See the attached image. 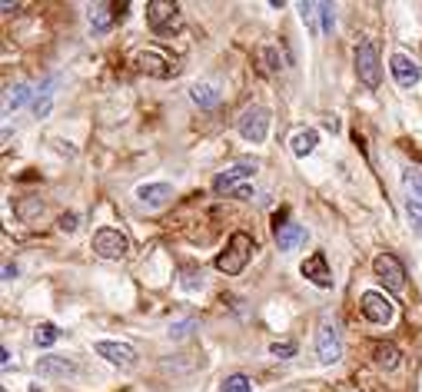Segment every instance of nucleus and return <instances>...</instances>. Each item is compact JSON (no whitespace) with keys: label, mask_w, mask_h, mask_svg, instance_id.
I'll list each match as a JSON object with an SVG mask.
<instances>
[{"label":"nucleus","mask_w":422,"mask_h":392,"mask_svg":"<svg viewBox=\"0 0 422 392\" xmlns=\"http://www.w3.org/2000/svg\"><path fill=\"white\" fill-rule=\"evenodd\" d=\"M249 253H253V236H249V233H233L226 249L217 256V270L226 273V276L243 273V266L249 263Z\"/></svg>","instance_id":"1"},{"label":"nucleus","mask_w":422,"mask_h":392,"mask_svg":"<svg viewBox=\"0 0 422 392\" xmlns=\"http://www.w3.org/2000/svg\"><path fill=\"white\" fill-rule=\"evenodd\" d=\"M356 77L366 83L369 90H376L382 83V64H379V43L363 41L356 47Z\"/></svg>","instance_id":"2"},{"label":"nucleus","mask_w":422,"mask_h":392,"mask_svg":"<svg viewBox=\"0 0 422 392\" xmlns=\"http://www.w3.org/2000/svg\"><path fill=\"white\" fill-rule=\"evenodd\" d=\"M236 130L243 140L249 143H263L266 133H270V110L266 107H246L240 117H236Z\"/></svg>","instance_id":"3"},{"label":"nucleus","mask_w":422,"mask_h":392,"mask_svg":"<svg viewBox=\"0 0 422 392\" xmlns=\"http://www.w3.org/2000/svg\"><path fill=\"white\" fill-rule=\"evenodd\" d=\"M94 253H100L103 259H123L130 253V240L113 226H100L94 233Z\"/></svg>","instance_id":"4"},{"label":"nucleus","mask_w":422,"mask_h":392,"mask_svg":"<svg viewBox=\"0 0 422 392\" xmlns=\"http://www.w3.org/2000/svg\"><path fill=\"white\" fill-rule=\"evenodd\" d=\"M359 306H363V316H366L369 323H376V326H389V323H393V316H395V303L386 296V293H376V289L363 293Z\"/></svg>","instance_id":"5"},{"label":"nucleus","mask_w":422,"mask_h":392,"mask_svg":"<svg viewBox=\"0 0 422 392\" xmlns=\"http://www.w3.org/2000/svg\"><path fill=\"white\" fill-rule=\"evenodd\" d=\"M372 273H376L382 283H386V289H393V293H399V289L406 286V270H402V263H399L393 253H379V256L372 259Z\"/></svg>","instance_id":"6"},{"label":"nucleus","mask_w":422,"mask_h":392,"mask_svg":"<svg viewBox=\"0 0 422 392\" xmlns=\"http://www.w3.org/2000/svg\"><path fill=\"white\" fill-rule=\"evenodd\" d=\"M316 356H319V363H340L342 356V342H340V333H336V326L333 323H323L319 326V333H316Z\"/></svg>","instance_id":"7"},{"label":"nucleus","mask_w":422,"mask_h":392,"mask_svg":"<svg viewBox=\"0 0 422 392\" xmlns=\"http://www.w3.org/2000/svg\"><path fill=\"white\" fill-rule=\"evenodd\" d=\"M177 17H180V7L170 3V0H150V3H147V24H150L157 34H166V30L177 24Z\"/></svg>","instance_id":"8"},{"label":"nucleus","mask_w":422,"mask_h":392,"mask_svg":"<svg viewBox=\"0 0 422 392\" xmlns=\"http://www.w3.org/2000/svg\"><path fill=\"white\" fill-rule=\"evenodd\" d=\"M94 349H96V356H103L107 363L123 365V369H130V365L136 363L133 346H126V342H110V339H100V342H96Z\"/></svg>","instance_id":"9"},{"label":"nucleus","mask_w":422,"mask_h":392,"mask_svg":"<svg viewBox=\"0 0 422 392\" xmlns=\"http://www.w3.org/2000/svg\"><path fill=\"white\" fill-rule=\"evenodd\" d=\"M123 10H126V3H94V7L87 10V17H90V27H94L96 34H103V30H110L117 20H120Z\"/></svg>","instance_id":"10"},{"label":"nucleus","mask_w":422,"mask_h":392,"mask_svg":"<svg viewBox=\"0 0 422 392\" xmlns=\"http://www.w3.org/2000/svg\"><path fill=\"white\" fill-rule=\"evenodd\" d=\"M300 273L306 276V280H313L316 286H323V289H329V286H333V273H329L326 253H313V256H310L300 266Z\"/></svg>","instance_id":"11"},{"label":"nucleus","mask_w":422,"mask_h":392,"mask_svg":"<svg viewBox=\"0 0 422 392\" xmlns=\"http://www.w3.org/2000/svg\"><path fill=\"white\" fill-rule=\"evenodd\" d=\"M256 166H259L256 160H240L236 166L223 170V173L213 180V189H219V193H223V189H236V183H240V180H246L249 173H256Z\"/></svg>","instance_id":"12"},{"label":"nucleus","mask_w":422,"mask_h":392,"mask_svg":"<svg viewBox=\"0 0 422 392\" xmlns=\"http://www.w3.org/2000/svg\"><path fill=\"white\" fill-rule=\"evenodd\" d=\"M77 372V365H73V359H67V356H47V359H41L37 363V376L41 379H67Z\"/></svg>","instance_id":"13"},{"label":"nucleus","mask_w":422,"mask_h":392,"mask_svg":"<svg viewBox=\"0 0 422 392\" xmlns=\"http://www.w3.org/2000/svg\"><path fill=\"white\" fill-rule=\"evenodd\" d=\"M389 70H393V77L399 87H416V83H419V67H416L412 57H406V54H393Z\"/></svg>","instance_id":"14"},{"label":"nucleus","mask_w":422,"mask_h":392,"mask_svg":"<svg viewBox=\"0 0 422 392\" xmlns=\"http://www.w3.org/2000/svg\"><path fill=\"white\" fill-rule=\"evenodd\" d=\"M136 67L143 70V73H150V77H160V80L170 77V60L160 57L157 50H143V54L136 57Z\"/></svg>","instance_id":"15"},{"label":"nucleus","mask_w":422,"mask_h":392,"mask_svg":"<svg viewBox=\"0 0 422 392\" xmlns=\"http://www.w3.org/2000/svg\"><path fill=\"white\" fill-rule=\"evenodd\" d=\"M173 196V189L166 187V183H150V187H140L136 189V200L143 206H150V210H160L166 206V200Z\"/></svg>","instance_id":"16"},{"label":"nucleus","mask_w":422,"mask_h":392,"mask_svg":"<svg viewBox=\"0 0 422 392\" xmlns=\"http://www.w3.org/2000/svg\"><path fill=\"white\" fill-rule=\"evenodd\" d=\"M303 240H306V226H300V223H286V226H279V230H276V246H279L283 253L296 249Z\"/></svg>","instance_id":"17"},{"label":"nucleus","mask_w":422,"mask_h":392,"mask_svg":"<svg viewBox=\"0 0 422 392\" xmlns=\"http://www.w3.org/2000/svg\"><path fill=\"white\" fill-rule=\"evenodd\" d=\"M372 363L379 365V369H395L399 365V349H395L393 342H376L372 346Z\"/></svg>","instance_id":"18"},{"label":"nucleus","mask_w":422,"mask_h":392,"mask_svg":"<svg viewBox=\"0 0 422 392\" xmlns=\"http://www.w3.org/2000/svg\"><path fill=\"white\" fill-rule=\"evenodd\" d=\"M27 100H30V87H27V83H14V87H7V94H3V113L20 110Z\"/></svg>","instance_id":"19"},{"label":"nucleus","mask_w":422,"mask_h":392,"mask_svg":"<svg viewBox=\"0 0 422 392\" xmlns=\"http://www.w3.org/2000/svg\"><path fill=\"white\" fill-rule=\"evenodd\" d=\"M289 147H293L296 157H310V153L319 147V133H316V130H300V133L289 140Z\"/></svg>","instance_id":"20"},{"label":"nucleus","mask_w":422,"mask_h":392,"mask_svg":"<svg viewBox=\"0 0 422 392\" xmlns=\"http://www.w3.org/2000/svg\"><path fill=\"white\" fill-rule=\"evenodd\" d=\"M193 103H200V107H217L219 90L213 83H196V87H193Z\"/></svg>","instance_id":"21"},{"label":"nucleus","mask_w":422,"mask_h":392,"mask_svg":"<svg viewBox=\"0 0 422 392\" xmlns=\"http://www.w3.org/2000/svg\"><path fill=\"white\" fill-rule=\"evenodd\" d=\"M259 64H263V73H279L283 70V57L276 47H259Z\"/></svg>","instance_id":"22"},{"label":"nucleus","mask_w":422,"mask_h":392,"mask_svg":"<svg viewBox=\"0 0 422 392\" xmlns=\"http://www.w3.org/2000/svg\"><path fill=\"white\" fill-rule=\"evenodd\" d=\"M57 339H60V329H57L54 323H41L37 333H34V342H37V346H54Z\"/></svg>","instance_id":"23"},{"label":"nucleus","mask_w":422,"mask_h":392,"mask_svg":"<svg viewBox=\"0 0 422 392\" xmlns=\"http://www.w3.org/2000/svg\"><path fill=\"white\" fill-rule=\"evenodd\" d=\"M223 392H253V382L243 372H233V376L223 379Z\"/></svg>","instance_id":"24"},{"label":"nucleus","mask_w":422,"mask_h":392,"mask_svg":"<svg viewBox=\"0 0 422 392\" xmlns=\"http://www.w3.org/2000/svg\"><path fill=\"white\" fill-rule=\"evenodd\" d=\"M402 187H406V196H412V200H419V203H422V176L419 173L406 170V176H402Z\"/></svg>","instance_id":"25"},{"label":"nucleus","mask_w":422,"mask_h":392,"mask_svg":"<svg viewBox=\"0 0 422 392\" xmlns=\"http://www.w3.org/2000/svg\"><path fill=\"white\" fill-rule=\"evenodd\" d=\"M406 217H409V223H412V230L422 233V203L419 200L406 196Z\"/></svg>","instance_id":"26"},{"label":"nucleus","mask_w":422,"mask_h":392,"mask_svg":"<svg viewBox=\"0 0 422 392\" xmlns=\"http://www.w3.org/2000/svg\"><path fill=\"white\" fill-rule=\"evenodd\" d=\"M319 17H323V34H333V24H336L333 3H319Z\"/></svg>","instance_id":"27"},{"label":"nucleus","mask_w":422,"mask_h":392,"mask_svg":"<svg viewBox=\"0 0 422 392\" xmlns=\"http://www.w3.org/2000/svg\"><path fill=\"white\" fill-rule=\"evenodd\" d=\"M300 10H303V20L310 24V30L319 34V27H316V10H319V3H300Z\"/></svg>","instance_id":"28"},{"label":"nucleus","mask_w":422,"mask_h":392,"mask_svg":"<svg viewBox=\"0 0 422 392\" xmlns=\"http://www.w3.org/2000/svg\"><path fill=\"white\" fill-rule=\"evenodd\" d=\"M17 213H20L24 219H30V217H37V213H43V203H41V200H30V203H20V206H17Z\"/></svg>","instance_id":"29"},{"label":"nucleus","mask_w":422,"mask_h":392,"mask_svg":"<svg viewBox=\"0 0 422 392\" xmlns=\"http://www.w3.org/2000/svg\"><path fill=\"white\" fill-rule=\"evenodd\" d=\"M190 329H196V319H183V323H170V336L180 339V336H187Z\"/></svg>","instance_id":"30"},{"label":"nucleus","mask_w":422,"mask_h":392,"mask_svg":"<svg viewBox=\"0 0 422 392\" xmlns=\"http://www.w3.org/2000/svg\"><path fill=\"white\" fill-rule=\"evenodd\" d=\"M270 352L279 356V359H289V356H296V346H293V342H272Z\"/></svg>","instance_id":"31"},{"label":"nucleus","mask_w":422,"mask_h":392,"mask_svg":"<svg viewBox=\"0 0 422 392\" xmlns=\"http://www.w3.org/2000/svg\"><path fill=\"white\" fill-rule=\"evenodd\" d=\"M60 230L73 233V230H77V217H73V213H64V217H60Z\"/></svg>","instance_id":"32"},{"label":"nucleus","mask_w":422,"mask_h":392,"mask_svg":"<svg viewBox=\"0 0 422 392\" xmlns=\"http://www.w3.org/2000/svg\"><path fill=\"white\" fill-rule=\"evenodd\" d=\"M183 276H187V280H183V286H187V289H196V286H203V280H196V270H187Z\"/></svg>","instance_id":"33"},{"label":"nucleus","mask_w":422,"mask_h":392,"mask_svg":"<svg viewBox=\"0 0 422 392\" xmlns=\"http://www.w3.org/2000/svg\"><path fill=\"white\" fill-rule=\"evenodd\" d=\"M233 196H236V200H249V196H253V187H236Z\"/></svg>","instance_id":"34"},{"label":"nucleus","mask_w":422,"mask_h":392,"mask_svg":"<svg viewBox=\"0 0 422 392\" xmlns=\"http://www.w3.org/2000/svg\"><path fill=\"white\" fill-rule=\"evenodd\" d=\"M0 365H3V369H10V349H7V346L0 349Z\"/></svg>","instance_id":"35"},{"label":"nucleus","mask_w":422,"mask_h":392,"mask_svg":"<svg viewBox=\"0 0 422 392\" xmlns=\"http://www.w3.org/2000/svg\"><path fill=\"white\" fill-rule=\"evenodd\" d=\"M3 276H7V280H14V276H17V266H10V263H7V266H3Z\"/></svg>","instance_id":"36"}]
</instances>
